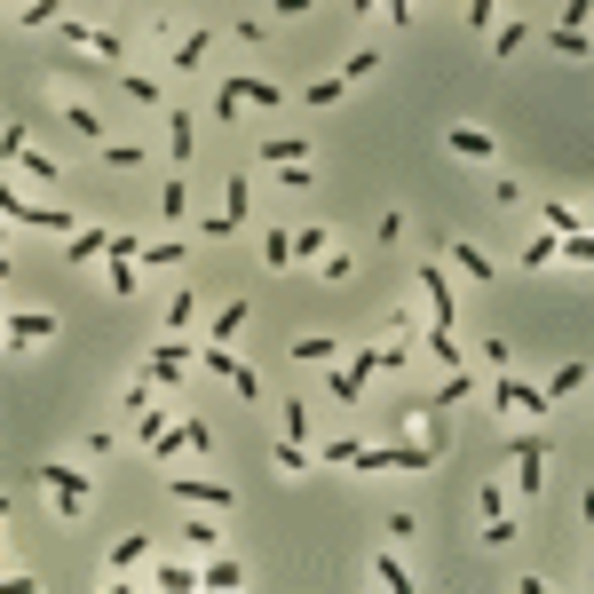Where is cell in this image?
Masks as SVG:
<instances>
[{"instance_id":"11","label":"cell","mask_w":594,"mask_h":594,"mask_svg":"<svg viewBox=\"0 0 594 594\" xmlns=\"http://www.w3.org/2000/svg\"><path fill=\"white\" fill-rule=\"evenodd\" d=\"M452 270H460V278H476V286H492V278H499V262L484 254V246H468V238L452 246Z\"/></svg>"},{"instance_id":"39","label":"cell","mask_w":594,"mask_h":594,"mask_svg":"<svg viewBox=\"0 0 594 594\" xmlns=\"http://www.w3.org/2000/svg\"><path fill=\"white\" fill-rule=\"evenodd\" d=\"M381 587H389V594H404V587H412V571H404L396 555H381Z\"/></svg>"},{"instance_id":"32","label":"cell","mask_w":594,"mask_h":594,"mask_svg":"<svg viewBox=\"0 0 594 594\" xmlns=\"http://www.w3.org/2000/svg\"><path fill=\"white\" fill-rule=\"evenodd\" d=\"M159 214L183 222V214H191V183H167V191H159Z\"/></svg>"},{"instance_id":"21","label":"cell","mask_w":594,"mask_h":594,"mask_svg":"<svg viewBox=\"0 0 594 594\" xmlns=\"http://www.w3.org/2000/svg\"><path fill=\"white\" fill-rule=\"evenodd\" d=\"M428 349H436V365L452 373V365H468V349H460V333L452 325H428Z\"/></svg>"},{"instance_id":"22","label":"cell","mask_w":594,"mask_h":594,"mask_svg":"<svg viewBox=\"0 0 594 594\" xmlns=\"http://www.w3.org/2000/svg\"><path fill=\"white\" fill-rule=\"evenodd\" d=\"M103 246H111V230H72L64 238V262H96Z\"/></svg>"},{"instance_id":"38","label":"cell","mask_w":594,"mask_h":594,"mask_svg":"<svg viewBox=\"0 0 594 594\" xmlns=\"http://www.w3.org/2000/svg\"><path fill=\"white\" fill-rule=\"evenodd\" d=\"M286 444H309V404H286Z\"/></svg>"},{"instance_id":"10","label":"cell","mask_w":594,"mask_h":594,"mask_svg":"<svg viewBox=\"0 0 594 594\" xmlns=\"http://www.w3.org/2000/svg\"><path fill=\"white\" fill-rule=\"evenodd\" d=\"M246 317H254V301H222V309L206 317V341H238V333H246Z\"/></svg>"},{"instance_id":"41","label":"cell","mask_w":594,"mask_h":594,"mask_svg":"<svg viewBox=\"0 0 594 594\" xmlns=\"http://www.w3.org/2000/svg\"><path fill=\"white\" fill-rule=\"evenodd\" d=\"M56 8L64 0H24V24H56Z\"/></svg>"},{"instance_id":"37","label":"cell","mask_w":594,"mask_h":594,"mask_svg":"<svg viewBox=\"0 0 594 594\" xmlns=\"http://www.w3.org/2000/svg\"><path fill=\"white\" fill-rule=\"evenodd\" d=\"M191 317H198V301H191V294L167 301V325H175V333H191Z\"/></svg>"},{"instance_id":"23","label":"cell","mask_w":594,"mask_h":594,"mask_svg":"<svg viewBox=\"0 0 594 594\" xmlns=\"http://www.w3.org/2000/svg\"><path fill=\"white\" fill-rule=\"evenodd\" d=\"M294 365H341V349H333L325 333H301V341H294Z\"/></svg>"},{"instance_id":"29","label":"cell","mask_w":594,"mask_h":594,"mask_svg":"<svg viewBox=\"0 0 594 594\" xmlns=\"http://www.w3.org/2000/svg\"><path fill=\"white\" fill-rule=\"evenodd\" d=\"M151 587L183 594V587H198V571H191V563H159V571H151Z\"/></svg>"},{"instance_id":"25","label":"cell","mask_w":594,"mask_h":594,"mask_svg":"<svg viewBox=\"0 0 594 594\" xmlns=\"http://www.w3.org/2000/svg\"><path fill=\"white\" fill-rule=\"evenodd\" d=\"M103 563H111V571H135V563H151V539H135V531H127V539H119Z\"/></svg>"},{"instance_id":"35","label":"cell","mask_w":594,"mask_h":594,"mask_svg":"<svg viewBox=\"0 0 594 594\" xmlns=\"http://www.w3.org/2000/svg\"><path fill=\"white\" fill-rule=\"evenodd\" d=\"M119 88H127V103H159V80H151V72H127Z\"/></svg>"},{"instance_id":"15","label":"cell","mask_w":594,"mask_h":594,"mask_svg":"<svg viewBox=\"0 0 594 594\" xmlns=\"http://www.w3.org/2000/svg\"><path fill=\"white\" fill-rule=\"evenodd\" d=\"M571 389H587V357H571V365H555V381H539V396H547V404H563Z\"/></svg>"},{"instance_id":"43","label":"cell","mask_w":594,"mask_h":594,"mask_svg":"<svg viewBox=\"0 0 594 594\" xmlns=\"http://www.w3.org/2000/svg\"><path fill=\"white\" fill-rule=\"evenodd\" d=\"M0 507H8V499H0Z\"/></svg>"},{"instance_id":"34","label":"cell","mask_w":594,"mask_h":594,"mask_svg":"<svg viewBox=\"0 0 594 594\" xmlns=\"http://www.w3.org/2000/svg\"><path fill=\"white\" fill-rule=\"evenodd\" d=\"M547 262H555V230H539V238L523 246V270H547Z\"/></svg>"},{"instance_id":"28","label":"cell","mask_w":594,"mask_h":594,"mask_svg":"<svg viewBox=\"0 0 594 594\" xmlns=\"http://www.w3.org/2000/svg\"><path fill=\"white\" fill-rule=\"evenodd\" d=\"M64 127H72V135H88V143H103V119L88 111V103H64Z\"/></svg>"},{"instance_id":"5","label":"cell","mask_w":594,"mask_h":594,"mask_svg":"<svg viewBox=\"0 0 594 594\" xmlns=\"http://www.w3.org/2000/svg\"><path fill=\"white\" fill-rule=\"evenodd\" d=\"M246 206H254V175H230V198H222V214L206 222V238H238V230H246Z\"/></svg>"},{"instance_id":"17","label":"cell","mask_w":594,"mask_h":594,"mask_svg":"<svg viewBox=\"0 0 594 594\" xmlns=\"http://www.w3.org/2000/svg\"><path fill=\"white\" fill-rule=\"evenodd\" d=\"M444 143H452L460 159H492V151H499V143L484 135V127H444Z\"/></svg>"},{"instance_id":"40","label":"cell","mask_w":594,"mask_h":594,"mask_svg":"<svg viewBox=\"0 0 594 594\" xmlns=\"http://www.w3.org/2000/svg\"><path fill=\"white\" fill-rule=\"evenodd\" d=\"M468 24H476V32H492V24H499V0H468Z\"/></svg>"},{"instance_id":"6","label":"cell","mask_w":594,"mask_h":594,"mask_svg":"<svg viewBox=\"0 0 594 594\" xmlns=\"http://www.w3.org/2000/svg\"><path fill=\"white\" fill-rule=\"evenodd\" d=\"M167 492L183 499V507H230V484H214V476H183V468L167 476Z\"/></svg>"},{"instance_id":"30","label":"cell","mask_w":594,"mask_h":594,"mask_svg":"<svg viewBox=\"0 0 594 594\" xmlns=\"http://www.w3.org/2000/svg\"><path fill=\"white\" fill-rule=\"evenodd\" d=\"M547 230H555V238H571V230H587V222H579V206H571V198H555V206H547Z\"/></svg>"},{"instance_id":"24","label":"cell","mask_w":594,"mask_h":594,"mask_svg":"<svg viewBox=\"0 0 594 594\" xmlns=\"http://www.w3.org/2000/svg\"><path fill=\"white\" fill-rule=\"evenodd\" d=\"M167 159H175V167H191V111H175V119H167Z\"/></svg>"},{"instance_id":"13","label":"cell","mask_w":594,"mask_h":594,"mask_svg":"<svg viewBox=\"0 0 594 594\" xmlns=\"http://www.w3.org/2000/svg\"><path fill=\"white\" fill-rule=\"evenodd\" d=\"M183 555H222V523H214V515H191V523H183Z\"/></svg>"},{"instance_id":"2","label":"cell","mask_w":594,"mask_h":594,"mask_svg":"<svg viewBox=\"0 0 594 594\" xmlns=\"http://www.w3.org/2000/svg\"><path fill=\"white\" fill-rule=\"evenodd\" d=\"M0 159H8L32 191H56V183H64V167H56V159H40V151L24 143V127H8V119H0Z\"/></svg>"},{"instance_id":"1","label":"cell","mask_w":594,"mask_h":594,"mask_svg":"<svg viewBox=\"0 0 594 594\" xmlns=\"http://www.w3.org/2000/svg\"><path fill=\"white\" fill-rule=\"evenodd\" d=\"M206 444H214V428H206V420H198V412H183V420H167V428H159V436H151V444H143V452H151V460H159V468H175V460H183V452H206Z\"/></svg>"},{"instance_id":"26","label":"cell","mask_w":594,"mask_h":594,"mask_svg":"<svg viewBox=\"0 0 594 594\" xmlns=\"http://www.w3.org/2000/svg\"><path fill=\"white\" fill-rule=\"evenodd\" d=\"M373 72H381V48H357V56H349V64H341V72H333V80H341V88H349V80H373Z\"/></svg>"},{"instance_id":"36","label":"cell","mask_w":594,"mask_h":594,"mask_svg":"<svg viewBox=\"0 0 594 594\" xmlns=\"http://www.w3.org/2000/svg\"><path fill=\"white\" fill-rule=\"evenodd\" d=\"M325 246H333V238H325V230H317V222H309V230H294V262H301V254H309V262H317V254H325Z\"/></svg>"},{"instance_id":"7","label":"cell","mask_w":594,"mask_h":594,"mask_svg":"<svg viewBox=\"0 0 594 594\" xmlns=\"http://www.w3.org/2000/svg\"><path fill=\"white\" fill-rule=\"evenodd\" d=\"M420 294H428V317H436V325H452V317H460V301H452V286H444V270H436V262H420Z\"/></svg>"},{"instance_id":"4","label":"cell","mask_w":594,"mask_h":594,"mask_svg":"<svg viewBox=\"0 0 594 594\" xmlns=\"http://www.w3.org/2000/svg\"><path fill=\"white\" fill-rule=\"evenodd\" d=\"M507 452H515V492L539 499V484H547V436H507Z\"/></svg>"},{"instance_id":"33","label":"cell","mask_w":594,"mask_h":594,"mask_svg":"<svg viewBox=\"0 0 594 594\" xmlns=\"http://www.w3.org/2000/svg\"><path fill=\"white\" fill-rule=\"evenodd\" d=\"M555 48H563L571 64H587V32H579V24H555Z\"/></svg>"},{"instance_id":"18","label":"cell","mask_w":594,"mask_h":594,"mask_svg":"<svg viewBox=\"0 0 594 594\" xmlns=\"http://www.w3.org/2000/svg\"><path fill=\"white\" fill-rule=\"evenodd\" d=\"M64 48H88V56H119V40L96 32V24H64Z\"/></svg>"},{"instance_id":"27","label":"cell","mask_w":594,"mask_h":594,"mask_svg":"<svg viewBox=\"0 0 594 594\" xmlns=\"http://www.w3.org/2000/svg\"><path fill=\"white\" fill-rule=\"evenodd\" d=\"M262 262H270V270H294V230H270V238H262Z\"/></svg>"},{"instance_id":"19","label":"cell","mask_w":594,"mask_h":594,"mask_svg":"<svg viewBox=\"0 0 594 594\" xmlns=\"http://www.w3.org/2000/svg\"><path fill=\"white\" fill-rule=\"evenodd\" d=\"M206 48H214L206 32H191V40L175 32V48H167V64H175V72H198V64H206Z\"/></svg>"},{"instance_id":"31","label":"cell","mask_w":594,"mask_h":594,"mask_svg":"<svg viewBox=\"0 0 594 594\" xmlns=\"http://www.w3.org/2000/svg\"><path fill=\"white\" fill-rule=\"evenodd\" d=\"M523 40H531V32H523V24H515V16H507V24H492V48H499V64H507V56H515V48H523Z\"/></svg>"},{"instance_id":"12","label":"cell","mask_w":594,"mask_h":594,"mask_svg":"<svg viewBox=\"0 0 594 594\" xmlns=\"http://www.w3.org/2000/svg\"><path fill=\"white\" fill-rule=\"evenodd\" d=\"M309 159V135H262V167H301Z\"/></svg>"},{"instance_id":"9","label":"cell","mask_w":594,"mask_h":594,"mask_svg":"<svg viewBox=\"0 0 594 594\" xmlns=\"http://www.w3.org/2000/svg\"><path fill=\"white\" fill-rule=\"evenodd\" d=\"M492 404H499V412H531V420L547 412V396L531 389V381H492Z\"/></svg>"},{"instance_id":"3","label":"cell","mask_w":594,"mask_h":594,"mask_svg":"<svg viewBox=\"0 0 594 594\" xmlns=\"http://www.w3.org/2000/svg\"><path fill=\"white\" fill-rule=\"evenodd\" d=\"M40 484H48V499H56L64 515H88V499H96V484H88L80 468H64V460H48V468H40Z\"/></svg>"},{"instance_id":"20","label":"cell","mask_w":594,"mask_h":594,"mask_svg":"<svg viewBox=\"0 0 594 594\" xmlns=\"http://www.w3.org/2000/svg\"><path fill=\"white\" fill-rule=\"evenodd\" d=\"M183 254H191L183 238H159V246H135V262H143V270H175Z\"/></svg>"},{"instance_id":"8","label":"cell","mask_w":594,"mask_h":594,"mask_svg":"<svg viewBox=\"0 0 594 594\" xmlns=\"http://www.w3.org/2000/svg\"><path fill=\"white\" fill-rule=\"evenodd\" d=\"M0 333H8L16 349H32V341H48V333H56V317H48V309H24V317H0Z\"/></svg>"},{"instance_id":"14","label":"cell","mask_w":594,"mask_h":594,"mask_svg":"<svg viewBox=\"0 0 594 594\" xmlns=\"http://www.w3.org/2000/svg\"><path fill=\"white\" fill-rule=\"evenodd\" d=\"M16 222H24V230H64V238H72V214H64V206H48V198H24V214H16Z\"/></svg>"},{"instance_id":"16","label":"cell","mask_w":594,"mask_h":594,"mask_svg":"<svg viewBox=\"0 0 594 594\" xmlns=\"http://www.w3.org/2000/svg\"><path fill=\"white\" fill-rule=\"evenodd\" d=\"M198 587H246V571L230 555H198Z\"/></svg>"},{"instance_id":"42","label":"cell","mask_w":594,"mask_h":594,"mask_svg":"<svg viewBox=\"0 0 594 594\" xmlns=\"http://www.w3.org/2000/svg\"><path fill=\"white\" fill-rule=\"evenodd\" d=\"M309 8H317V0H278V16H309Z\"/></svg>"}]
</instances>
